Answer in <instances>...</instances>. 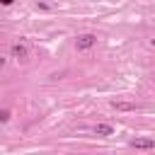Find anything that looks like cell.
I'll use <instances>...</instances> for the list:
<instances>
[{
  "label": "cell",
  "mask_w": 155,
  "mask_h": 155,
  "mask_svg": "<svg viewBox=\"0 0 155 155\" xmlns=\"http://www.w3.org/2000/svg\"><path fill=\"white\" fill-rule=\"evenodd\" d=\"M97 44V36L94 34H80L78 39H75V48L78 51H87V48H92Z\"/></svg>",
  "instance_id": "6da1fadb"
},
{
  "label": "cell",
  "mask_w": 155,
  "mask_h": 155,
  "mask_svg": "<svg viewBox=\"0 0 155 155\" xmlns=\"http://www.w3.org/2000/svg\"><path fill=\"white\" fill-rule=\"evenodd\" d=\"M10 53H12V58H17V61H24V58L29 56V48H27V44H24V41H17V44H12Z\"/></svg>",
  "instance_id": "7a4b0ae2"
},
{
  "label": "cell",
  "mask_w": 155,
  "mask_h": 155,
  "mask_svg": "<svg viewBox=\"0 0 155 155\" xmlns=\"http://www.w3.org/2000/svg\"><path fill=\"white\" fill-rule=\"evenodd\" d=\"M131 148H138V150H153V148H155V140H153V138H133V140H131Z\"/></svg>",
  "instance_id": "3957f363"
},
{
  "label": "cell",
  "mask_w": 155,
  "mask_h": 155,
  "mask_svg": "<svg viewBox=\"0 0 155 155\" xmlns=\"http://www.w3.org/2000/svg\"><path fill=\"white\" fill-rule=\"evenodd\" d=\"M111 107H114L116 111H136V109H138L133 102H121V99H114V102H111Z\"/></svg>",
  "instance_id": "277c9868"
},
{
  "label": "cell",
  "mask_w": 155,
  "mask_h": 155,
  "mask_svg": "<svg viewBox=\"0 0 155 155\" xmlns=\"http://www.w3.org/2000/svg\"><path fill=\"white\" fill-rule=\"evenodd\" d=\"M94 133H97V136H111L114 128H111L109 124H97V126H94Z\"/></svg>",
  "instance_id": "5b68a950"
},
{
  "label": "cell",
  "mask_w": 155,
  "mask_h": 155,
  "mask_svg": "<svg viewBox=\"0 0 155 155\" xmlns=\"http://www.w3.org/2000/svg\"><path fill=\"white\" fill-rule=\"evenodd\" d=\"M0 121H2V124H5V121H10V111H7V109H2V111H0Z\"/></svg>",
  "instance_id": "8992f818"
},
{
  "label": "cell",
  "mask_w": 155,
  "mask_h": 155,
  "mask_svg": "<svg viewBox=\"0 0 155 155\" xmlns=\"http://www.w3.org/2000/svg\"><path fill=\"white\" fill-rule=\"evenodd\" d=\"M0 2H2V5H12L15 0H0Z\"/></svg>",
  "instance_id": "52a82bcc"
}]
</instances>
